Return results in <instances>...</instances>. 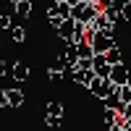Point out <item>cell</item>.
<instances>
[{
  "instance_id": "6da1fadb",
  "label": "cell",
  "mask_w": 131,
  "mask_h": 131,
  "mask_svg": "<svg viewBox=\"0 0 131 131\" xmlns=\"http://www.w3.org/2000/svg\"><path fill=\"white\" fill-rule=\"evenodd\" d=\"M86 89H89V94H94L97 97V100H107V97H110L115 89H118V86L110 81V79H102V76H94V79H92V84L89 86H86Z\"/></svg>"
},
{
  "instance_id": "7a4b0ae2",
  "label": "cell",
  "mask_w": 131,
  "mask_h": 131,
  "mask_svg": "<svg viewBox=\"0 0 131 131\" xmlns=\"http://www.w3.org/2000/svg\"><path fill=\"white\" fill-rule=\"evenodd\" d=\"M89 42H92V47H94V52H97V55H105L107 50H113V47H115L113 34H105V31H94Z\"/></svg>"
},
{
  "instance_id": "3957f363",
  "label": "cell",
  "mask_w": 131,
  "mask_h": 131,
  "mask_svg": "<svg viewBox=\"0 0 131 131\" xmlns=\"http://www.w3.org/2000/svg\"><path fill=\"white\" fill-rule=\"evenodd\" d=\"M110 81H113L115 86H126V84H131V73H128V68H126L123 63L113 66V71H110Z\"/></svg>"
},
{
  "instance_id": "277c9868",
  "label": "cell",
  "mask_w": 131,
  "mask_h": 131,
  "mask_svg": "<svg viewBox=\"0 0 131 131\" xmlns=\"http://www.w3.org/2000/svg\"><path fill=\"white\" fill-rule=\"evenodd\" d=\"M92 68H94V73H97V76H102V79H110L113 66L107 63V58H105V55H94V58H92Z\"/></svg>"
},
{
  "instance_id": "5b68a950",
  "label": "cell",
  "mask_w": 131,
  "mask_h": 131,
  "mask_svg": "<svg viewBox=\"0 0 131 131\" xmlns=\"http://www.w3.org/2000/svg\"><path fill=\"white\" fill-rule=\"evenodd\" d=\"M71 76H73V81L79 84V86H89V84H92V79H94L97 73H94V68H76Z\"/></svg>"
},
{
  "instance_id": "8992f818",
  "label": "cell",
  "mask_w": 131,
  "mask_h": 131,
  "mask_svg": "<svg viewBox=\"0 0 131 131\" xmlns=\"http://www.w3.org/2000/svg\"><path fill=\"white\" fill-rule=\"evenodd\" d=\"M5 97H8V105L10 107H21V105H24V92H21L18 86H8Z\"/></svg>"
},
{
  "instance_id": "52a82bcc",
  "label": "cell",
  "mask_w": 131,
  "mask_h": 131,
  "mask_svg": "<svg viewBox=\"0 0 131 131\" xmlns=\"http://www.w3.org/2000/svg\"><path fill=\"white\" fill-rule=\"evenodd\" d=\"M76 50H79V60H92V58L97 55L94 47H92V42H86V39L76 42Z\"/></svg>"
},
{
  "instance_id": "ba28073f",
  "label": "cell",
  "mask_w": 131,
  "mask_h": 131,
  "mask_svg": "<svg viewBox=\"0 0 131 131\" xmlns=\"http://www.w3.org/2000/svg\"><path fill=\"white\" fill-rule=\"evenodd\" d=\"M102 121L107 123V128H110V126H115L118 121H121V113H118L115 107H105L102 110Z\"/></svg>"
},
{
  "instance_id": "9c48e42d",
  "label": "cell",
  "mask_w": 131,
  "mask_h": 131,
  "mask_svg": "<svg viewBox=\"0 0 131 131\" xmlns=\"http://www.w3.org/2000/svg\"><path fill=\"white\" fill-rule=\"evenodd\" d=\"M13 79H16V81H26V79H29V66H26V63H21V60L13 63Z\"/></svg>"
},
{
  "instance_id": "30bf717a",
  "label": "cell",
  "mask_w": 131,
  "mask_h": 131,
  "mask_svg": "<svg viewBox=\"0 0 131 131\" xmlns=\"http://www.w3.org/2000/svg\"><path fill=\"white\" fill-rule=\"evenodd\" d=\"M126 102L121 100V94H118V89L110 94V97H107V100H105V107H115V110H121V107H123Z\"/></svg>"
},
{
  "instance_id": "8fae6325",
  "label": "cell",
  "mask_w": 131,
  "mask_h": 131,
  "mask_svg": "<svg viewBox=\"0 0 131 131\" xmlns=\"http://www.w3.org/2000/svg\"><path fill=\"white\" fill-rule=\"evenodd\" d=\"M105 58H107V63H110V66L123 63V60H121V47H118V45H115L113 50H107V52H105Z\"/></svg>"
},
{
  "instance_id": "7c38bea8",
  "label": "cell",
  "mask_w": 131,
  "mask_h": 131,
  "mask_svg": "<svg viewBox=\"0 0 131 131\" xmlns=\"http://www.w3.org/2000/svg\"><path fill=\"white\" fill-rule=\"evenodd\" d=\"M102 13L107 16V21H110V24H115V21H121V8H118V5H110V8H105Z\"/></svg>"
},
{
  "instance_id": "4fadbf2b",
  "label": "cell",
  "mask_w": 131,
  "mask_h": 131,
  "mask_svg": "<svg viewBox=\"0 0 131 131\" xmlns=\"http://www.w3.org/2000/svg\"><path fill=\"white\" fill-rule=\"evenodd\" d=\"M10 39H13L16 45H21V42L26 39V31H24V26H18V24H16L13 29H10Z\"/></svg>"
},
{
  "instance_id": "5bb4252c",
  "label": "cell",
  "mask_w": 131,
  "mask_h": 131,
  "mask_svg": "<svg viewBox=\"0 0 131 131\" xmlns=\"http://www.w3.org/2000/svg\"><path fill=\"white\" fill-rule=\"evenodd\" d=\"M63 66H50V68H47V76H50V81H60L63 79Z\"/></svg>"
},
{
  "instance_id": "9a60e30c",
  "label": "cell",
  "mask_w": 131,
  "mask_h": 131,
  "mask_svg": "<svg viewBox=\"0 0 131 131\" xmlns=\"http://www.w3.org/2000/svg\"><path fill=\"white\" fill-rule=\"evenodd\" d=\"M29 13H31V0H24V3H18V5H16V16L26 18Z\"/></svg>"
},
{
  "instance_id": "2e32d148",
  "label": "cell",
  "mask_w": 131,
  "mask_h": 131,
  "mask_svg": "<svg viewBox=\"0 0 131 131\" xmlns=\"http://www.w3.org/2000/svg\"><path fill=\"white\" fill-rule=\"evenodd\" d=\"M47 115L63 118V102H50V105H47Z\"/></svg>"
},
{
  "instance_id": "e0dca14e",
  "label": "cell",
  "mask_w": 131,
  "mask_h": 131,
  "mask_svg": "<svg viewBox=\"0 0 131 131\" xmlns=\"http://www.w3.org/2000/svg\"><path fill=\"white\" fill-rule=\"evenodd\" d=\"M118 94H121V100H123V102H131V84L118 86Z\"/></svg>"
},
{
  "instance_id": "ac0fdd59",
  "label": "cell",
  "mask_w": 131,
  "mask_h": 131,
  "mask_svg": "<svg viewBox=\"0 0 131 131\" xmlns=\"http://www.w3.org/2000/svg\"><path fill=\"white\" fill-rule=\"evenodd\" d=\"M121 18L126 21V24H131V3H126V5H121Z\"/></svg>"
},
{
  "instance_id": "d6986e66",
  "label": "cell",
  "mask_w": 131,
  "mask_h": 131,
  "mask_svg": "<svg viewBox=\"0 0 131 131\" xmlns=\"http://www.w3.org/2000/svg\"><path fill=\"white\" fill-rule=\"evenodd\" d=\"M5 29L10 31V29H13V24H10V16L3 13V16H0V31H5Z\"/></svg>"
},
{
  "instance_id": "ffe728a7",
  "label": "cell",
  "mask_w": 131,
  "mask_h": 131,
  "mask_svg": "<svg viewBox=\"0 0 131 131\" xmlns=\"http://www.w3.org/2000/svg\"><path fill=\"white\" fill-rule=\"evenodd\" d=\"M0 76H13V66H8L5 60H0Z\"/></svg>"
},
{
  "instance_id": "44dd1931",
  "label": "cell",
  "mask_w": 131,
  "mask_h": 131,
  "mask_svg": "<svg viewBox=\"0 0 131 131\" xmlns=\"http://www.w3.org/2000/svg\"><path fill=\"white\" fill-rule=\"evenodd\" d=\"M60 121H63V118H55V115H45V123H47L50 128H58V126H60Z\"/></svg>"
},
{
  "instance_id": "7402d4cb",
  "label": "cell",
  "mask_w": 131,
  "mask_h": 131,
  "mask_svg": "<svg viewBox=\"0 0 131 131\" xmlns=\"http://www.w3.org/2000/svg\"><path fill=\"white\" fill-rule=\"evenodd\" d=\"M118 113H121V118H123V121H128V118H131V102H126Z\"/></svg>"
},
{
  "instance_id": "603a6c76",
  "label": "cell",
  "mask_w": 131,
  "mask_h": 131,
  "mask_svg": "<svg viewBox=\"0 0 131 131\" xmlns=\"http://www.w3.org/2000/svg\"><path fill=\"white\" fill-rule=\"evenodd\" d=\"M89 3H94V5H100V8L105 10V8H110V5H115V0H89Z\"/></svg>"
},
{
  "instance_id": "cb8c5ba5",
  "label": "cell",
  "mask_w": 131,
  "mask_h": 131,
  "mask_svg": "<svg viewBox=\"0 0 131 131\" xmlns=\"http://www.w3.org/2000/svg\"><path fill=\"white\" fill-rule=\"evenodd\" d=\"M3 107H10V105H8V97H5V89L0 92V110H3Z\"/></svg>"
},
{
  "instance_id": "d4e9b609",
  "label": "cell",
  "mask_w": 131,
  "mask_h": 131,
  "mask_svg": "<svg viewBox=\"0 0 131 131\" xmlns=\"http://www.w3.org/2000/svg\"><path fill=\"white\" fill-rule=\"evenodd\" d=\"M10 3H13V5H18V3H24V0H10Z\"/></svg>"
},
{
  "instance_id": "484cf974",
  "label": "cell",
  "mask_w": 131,
  "mask_h": 131,
  "mask_svg": "<svg viewBox=\"0 0 131 131\" xmlns=\"http://www.w3.org/2000/svg\"><path fill=\"white\" fill-rule=\"evenodd\" d=\"M126 128H131V118H128V121H126Z\"/></svg>"
},
{
  "instance_id": "4316f807",
  "label": "cell",
  "mask_w": 131,
  "mask_h": 131,
  "mask_svg": "<svg viewBox=\"0 0 131 131\" xmlns=\"http://www.w3.org/2000/svg\"><path fill=\"white\" fill-rule=\"evenodd\" d=\"M58 3H68V0H58Z\"/></svg>"
},
{
  "instance_id": "83f0119b",
  "label": "cell",
  "mask_w": 131,
  "mask_h": 131,
  "mask_svg": "<svg viewBox=\"0 0 131 131\" xmlns=\"http://www.w3.org/2000/svg\"><path fill=\"white\" fill-rule=\"evenodd\" d=\"M126 131H131V128H126Z\"/></svg>"
}]
</instances>
